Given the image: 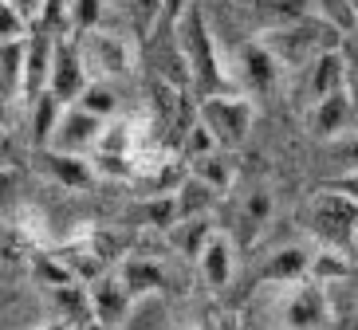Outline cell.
Here are the masks:
<instances>
[{
    "instance_id": "6da1fadb",
    "label": "cell",
    "mask_w": 358,
    "mask_h": 330,
    "mask_svg": "<svg viewBox=\"0 0 358 330\" xmlns=\"http://www.w3.org/2000/svg\"><path fill=\"white\" fill-rule=\"evenodd\" d=\"M178 43L185 52V63L193 71V91L197 98H217V95H244L241 79H232L221 67V55H217V43H213L209 20L201 12L197 0H189L185 16L178 20Z\"/></svg>"
},
{
    "instance_id": "7a4b0ae2",
    "label": "cell",
    "mask_w": 358,
    "mask_h": 330,
    "mask_svg": "<svg viewBox=\"0 0 358 330\" xmlns=\"http://www.w3.org/2000/svg\"><path fill=\"white\" fill-rule=\"evenodd\" d=\"M307 224L323 240V248H335L343 256L355 260V240H358V204L343 193H331L319 185V193L307 204Z\"/></svg>"
},
{
    "instance_id": "3957f363",
    "label": "cell",
    "mask_w": 358,
    "mask_h": 330,
    "mask_svg": "<svg viewBox=\"0 0 358 330\" xmlns=\"http://www.w3.org/2000/svg\"><path fill=\"white\" fill-rule=\"evenodd\" d=\"M338 28L331 24H295V28H284V32H264L260 40L272 47V55L280 59V67H311L323 52H335L338 47Z\"/></svg>"
},
{
    "instance_id": "277c9868",
    "label": "cell",
    "mask_w": 358,
    "mask_h": 330,
    "mask_svg": "<svg viewBox=\"0 0 358 330\" xmlns=\"http://www.w3.org/2000/svg\"><path fill=\"white\" fill-rule=\"evenodd\" d=\"M197 118L213 130V138L224 149L244 146L248 130H252L256 107L248 95H217V98H201L197 103Z\"/></svg>"
},
{
    "instance_id": "5b68a950",
    "label": "cell",
    "mask_w": 358,
    "mask_h": 330,
    "mask_svg": "<svg viewBox=\"0 0 358 330\" xmlns=\"http://www.w3.org/2000/svg\"><path fill=\"white\" fill-rule=\"evenodd\" d=\"M79 40V52H83V63L91 71V79H115V75H127L134 55H130V43L127 36L118 32H106V28H95L87 36H75Z\"/></svg>"
},
{
    "instance_id": "8992f818",
    "label": "cell",
    "mask_w": 358,
    "mask_h": 330,
    "mask_svg": "<svg viewBox=\"0 0 358 330\" xmlns=\"http://www.w3.org/2000/svg\"><path fill=\"white\" fill-rule=\"evenodd\" d=\"M87 87H91V71L83 63V52H79V40H59V52H55V67H52V91L64 107H79V98L87 95Z\"/></svg>"
},
{
    "instance_id": "52a82bcc",
    "label": "cell",
    "mask_w": 358,
    "mask_h": 330,
    "mask_svg": "<svg viewBox=\"0 0 358 330\" xmlns=\"http://www.w3.org/2000/svg\"><path fill=\"white\" fill-rule=\"evenodd\" d=\"M284 322L287 330H331L335 322V310H331V299L319 283H295V291L284 299Z\"/></svg>"
},
{
    "instance_id": "ba28073f",
    "label": "cell",
    "mask_w": 358,
    "mask_h": 330,
    "mask_svg": "<svg viewBox=\"0 0 358 330\" xmlns=\"http://www.w3.org/2000/svg\"><path fill=\"white\" fill-rule=\"evenodd\" d=\"M87 291H91V310H95V322L106 330H118L122 322H127V315L134 310L138 299L127 291V283L118 279V271H106V276H99L95 283H87Z\"/></svg>"
},
{
    "instance_id": "9c48e42d",
    "label": "cell",
    "mask_w": 358,
    "mask_h": 330,
    "mask_svg": "<svg viewBox=\"0 0 358 330\" xmlns=\"http://www.w3.org/2000/svg\"><path fill=\"white\" fill-rule=\"evenodd\" d=\"M106 134V122L95 114H87L83 107H67L64 122H59V130H55V142L52 149H59V153H79V158H91L99 149V142H103Z\"/></svg>"
},
{
    "instance_id": "30bf717a",
    "label": "cell",
    "mask_w": 358,
    "mask_h": 330,
    "mask_svg": "<svg viewBox=\"0 0 358 330\" xmlns=\"http://www.w3.org/2000/svg\"><path fill=\"white\" fill-rule=\"evenodd\" d=\"M236 63H241V91L248 95H264V91H272L275 79H280V59L272 55V47L256 36V40L241 43V52H236Z\"/></svg>"
},
{
    "instance_id": "8fae6325",
    "label": "cell",
    "mask_w": 358,
    "mask_h": 330,
    "mask_svg": "<svg viewBox=\"0 0 358 330\" xmlns=\"http://www.w3.org/2000/svg\"><path fill=\"white\" fill-rule=\"evenodd\" d=\"M311 256H315V252H307V248H299V244L280 248V252H272V256L256 267L252 287H260V283H275V287L307 283V276H311Z\"/></svg>"
},
{
    "instance_id": "7c38bea8",
    "label": "cell",
    "mask_w": 358,
    "mask_h": 330,
    "mask_svg": "<svg viewBox=\"0 0 358 330\" xmlns=\"http://www.w3.org/2000/svg\"><path fill=\"white\" fill-rule=\"evenodd\" d=\"M40 165H43V173H48L55 185H64V189H91V185H95V177H99L95 161H91V158H79V153H59V149H43Z\"/></svg>"
},
{
    "instance_id": "4fadbf2b",
    "label": "cell",
    "mask_w": 358,
    "mask_h": 330,
    "mask_svg": "<svg viewBox=\"0 0 358 330\" xmlns=\"http://www.w3.org/2000/svg\"><path fill=\"white\" fill-rule=\"evenodd\" d=\"M197 267H201V276H205V283H209L213 291H224L232 283L236 248H232V236L224 232V228H217V232L209 236V244H205V252H201Z\"/></svg>"
},
{
    "instance_id": "5bb4252c",
    "label": "cell",
    "mask_w": 358,
    "mask_h": 330,
    "mask_svg": "<svg viewBox=\"0 0 358 330\" xmlns=\"http://www.w3.org/2000/svg\"><path fill=\"white\" fill-rule=\"evenodd\" d=\"M350 126V91H335V95L319 98L315 107H311V134L323 142H338L343 138V130Z\"/></svg>"
},
{
    "instance_id": "9a60e30c",
    "label": "cell",
    "mask_w": 358,
    "mask_h": 330,
    "mask_svg": "<svg viewBox=\"0 0 358 330\" xmlns=\"http://www.w3.org/2000/svg\"><path fill=\"white\" fill-rule=\"evenodd\" d=\"M343 87H347V55H343V47L323 52L315 63L307 67V95H311V107H315L319 98L343 91Z\"/></svg>"
},
{
    "instance_id": "2e32d148",
    "label": "cell",
    "mask_w": 358,
    "mask_h": 330,
    "mask_svg": "<svg viewBox=\"0 0 358 330\" xmlns=\"http://www.w3.org/2000/svg\"><path fill=\"white\" fill-rule=\"evenodd\" d=\"M272 213H275L272 193L260 189V185L248 189V193H244V201H241V209H236V240H241V244H252L256 236L268 228Z\"/></svg>"
},
{
    "instance_id": "e0dca14e",
    "label": "cell",
    "mask_w": 358,
    "mask_h": 330,
    "mask_svg": "<svg viewBox=\"0 0 358 330\" xmlns=\"http://www.w3.org/2000/svg\"><path fill=\"white\" fill-rule=\"evenodd\" d=\"M115 271H118V279L127 283V291L134 299L158 295V291L166 287V267H162L154 256H127L122 264L115 267Z\"/></svg>"
},
{
    "instance_id": "ac0fdd59",
    "label": "cell",
    "mask_w": 358,
    "mask_h": 330,
    "mask_svg": "<svg viewBox=\"0 0 358 330\" xmlns=\"http://www.w3.org/2000/svg\"><path fill=\"white\" fill-rule=\"evenodd\" d=\"M67 107L59 103V98L52 95V91H43V95L32 98V114H28V130H32V146L40 149H52L55 142V130H59V122H64Z\"/></svg>"
},
{
    "instance_id": "d6986e66",
    "label": "cell",
    "mask_w": 358,
    "mask_h": 330,
    "mask_svg": "<svg viewBox=\"0 0 358 330\" xmlns=\"http://www.w3.org/2000/svg\"><path fill=\"white\" fill-rule=\"evenodd\" d=\"M130 220H134L138 228L173 232V224L181 220V213H178V193H154V197H146V201H138L134 213H130Z\"/></svg>"
},
{
    "instance_id": "ffe728a7",
    "label": "cell",
    "mask_w": 358,
    "mask_h": 330,
    "mask_svg": "<svg viewBox=\"0 0 358 330\" xmlns=\"http://www.w3.org/2000/svg\"><path fill=\"white\" fill-rule=\"evenodd\" d=\"M256 20L264 32H284L307 20V4L303 0H256Z\"/></svg>"
},
{
    "instance_id": "44dd1931",
    "label": "cell",
    "mask_w": 358,
    "mask_h": 330,
    "mask_svg": "<svg viewBox=\"0 0 358 330\" xmlns=\"http://www.w3.org/2000/svg\"><path fill=\"white\" fill-rule=\"evenodd\" d=\"M28 91V40L4 43V98H16Z\"/></svg>"
},
{
    "instance_id": "7402d4cb",
    "label": "cell",
    "mask_w": 358,
    "mask_h": 330,
    "mask_svg": "<svg viewBox=\"0 0 358 330\" xmlns=\"http://www.w3.org/2000/svg\"><path fill=\"white\" fill-rule=\"evenodd\" d=\"M217 232L209 224V216H197V220H181L173 224V232H169V244L178 248L181 256L189 260H201V252H205V244H209V236Z\"/></svg>"
},
{
    "instance_id": "603a6c76",
    "label": "cell",
    "mask_w": 358,
    "mask_h": 330,
    "mask_svg": "<svg viewBox=\"0 0 358 330\" xmlns=\"http://www.w3.org/2000/svg\"><path fill=\"white\" fill-rule=\"evenodd\" d=\"M173 193H178V213H181V220H197V216H209L213 197H217V193H213L205 181H197V177L181 181ZM181 220H178V224H181Z\"/></svg>"
},
{
    "instance_id": "cb8c5ba5",
    "label": "cell",
    "mask_w": 358,
    "mask_h": 330,
    "mask_svg": "<svg viewBox=\"0 0 358 330\" xmlns=\"http://www.w3.org/2000/svg\"><path fill=\"white\" fill-rule=\"evenodd\" d=\"M350 276V256L335 252V248H319L315 256H311V283L327 287V283H335V279H347Z\"/></svg>"
},
{
    "instance_id": "d4e9b609",
    "label": "cell",
    "mask_w": 358,
    "mask_h": 330,
    "mask_svg": "<svg viewBox=\"0 0 358 330\" xmlns=\"http://www.w3.org/2000/svg\"><path fill=\"white\" fill-rule=\"evenodd\" d=\"M79 107H83L87 114H95V118H103V122H110V118L118 114V91H115V83H106V79H91L87 95L79 98Z\"/></svg>"
},
{
    "instance_id": "484cf974",
    "label": "cell",
    "mask_w": 358,
    "mask_h": 330,
    "mask_svg": "<svg viewBox=\"0 0 358 330\" xmlns=\"http://www.w3.org/2000/svg\"><path fill=\"white\" fill-rule=\"evenodd\" d=\"M193 177H197V181H205L213 193H229L232 189V165L221 158V153L193 161Z\"/></svg>"
},
{
    "instance_id": "4316f807",
    "label": "cell",
    "mask_w": 358,
    "mask_h": 330,
    "mask_svg": "<svg viewBox=\"0 0 358 330\" xmlns=\"http://www.w3.org/2000/svg\"><path fill=\"white\" fill-rule=\"evenodd\" d=\"M217 146H221V142L213 138V130L205 126L201 118H193V122H189V130L181 134V149H185V158H189V161L213 158V153H217Z\"/></svg>"
},
{
    "instance_id": "83f0119b",
    "label": "cell",
    "mask_w": 358,
    "mask_h": 330,
    "mask_svg": "<svg viewBox=\"0 0 358 330\" xmlns=\"http://www.w3.org/2000/svg\"><path fill=\"white\" fill-rule=\"evenodd\" d=\"M319 12H323V20L331 24V28H338V32H350L358 24V8L355 0H315Z\"/></svg>"
},
{
    "instance_id": "f1b7e54d",
    "label": "cell",
    "mask_w": 358,
    "mask_h": 330,
    "mask_svg": "<svg viewBox=\"0 0 358 330\" xmlns=\"http://www.w3.org/2000/svg\"><path fill=\"white\" fill-rule=\"evenodd\" d=\"M71 20H75V36L95 32L103 20V0H71Z\"/></svg>"
},
{
    "instance_id": "f546056e",
    "label": "cell",
    "mask_w": 358,
    "mask_h": 330,
    "mask_svg": "<svg viewBox=\"0 0 358 330\" xmlns=\"http://www.w3.org/2000/svg\"><path fill=\"white\" fill-rule=\"evenodd\" d=\"M130 138L134 134H130L127 122H106V134H103L95 153H122V158H130Z\"/></svg>"
},
{
    "instance_id": "4dcf8cb0",
    "label": "cell",
    "mask_w": 358,
    "mask_h": 330,
    "mask_svg": "<svg viewBox=\"0 0 358 330\" xmlns=\"http://www.w3.org/2000/svg\"><path fill=\"white\" fill-rule=\"evenodd\" d=\"M99 177H134V158H122V153H91Z\"/></svg>"
},
{
    "instance_id": "1f68e13d",
    "label": "cell",
    "mask_w": 358,
    "mask_h": 330,
    "mask_svg": "<svg viewBox=\"0 0 358 330\" xmlns=\"http://www.w3.org/2000/svg\"><path fill=\"white\" fill-rule=\"evenodd\" d=\"M130 12H134V24L142 32H154L166 16V0H130Z\"/></svg>"
},
{
    "instance_id": "d6a6232c",
    "label": "cell",
    "mask_w": 358,
    "mask_h": 330,
    "mask_svg": "<svg viewBox=\"0 0 358 330\" xmlns=\"http://www.w3.org/2000/svg\"><path fill=\"white\" fill-rule=\"evenodd\" d=\"M335 158L343 161V170L347 173H358V134L355 138H338L335 142Z\"/></svg>"
},
{
    "instance_id": "836d02e7",
    "label": "cell",
    "mask_w": 358,
    "mask_h": 330,
    "mask_svg": "<svg viewBox=\"0 0 358 330\" xmlns=\"http://www.w3.org/2000/svg\"><path fill=\"white\" fill-rule=\"evenodd\" d=\"M323 189L343 193V197H350V201L358 204V173H343V177H331V181H323Z\"/></svg>"
},
{
    "instance_id": "e575fe53",
    "label": "cell",
    "mask_w": 358,
    "mask_h": 330,
    "mask_svg": "<svg viewBox=\"0 0 358 330\" xmlns=\"http://www.w3.org/2000/svg\"><path fill=\"white\" fill-rule=\"evenodd\" d=\"M4 4H12V8L20 12V16H24L28 24H36V20H40V12H43V4H48V0H4Z\"/></svg>"
},
{
    "instance_id": "d590c367",
    "label": "cell",
    "mask_w": 358,
    "mask_h": 330,
    "mask_svg": "<svg viewBox=\"0 0 358 330\" xmlns=\"http://www.w3.org/2000/svg\"><path fill=\"white\" fill-rule=\"evenodd\" d=\"M87 330H106V327H99V322H91V327H87Z\"/></svg>"
},
{
    "instance_id": "8d00e7d4",
    "label": "cell",
    "mask_w": 358,
    "mask_h": 330,
    "mask_svg": "<svg viewBox=\"0 0 358 330\" xmlns=\"http://www.w3.org/2000/svg\"><path fill=\"white\" fill-rule=\"evenodd\" d=\"M355 260H358V240H355Z\"/></svg>"
},
{
    "instance_id": "74e56055",
    "label": "cell",
    "mask_w": 358,
    "mask_h": 330,
    "mask_svg": "<svg viewBox=\"0 0 358 330\" xmlns=\"http://www.w3.org/2000/svg\"><path fill=\"white\" fill-rule=\"evenodd\" d=\"M355 8H358V0H355Z\"/></svg>"
}]
</instances>
